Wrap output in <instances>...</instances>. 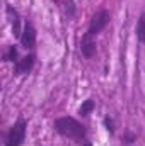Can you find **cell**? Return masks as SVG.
<instances>
[{
  "mask_svg": "<svg viewBox=\"0 0 145 146\" xmlns=\"http://www.w3.org/2000/svg\"><path fill=\"white\" fill-rule=\"evenodd\" d=\"M80 51L85 58H92L96 53V36H92L91 33H85L80 41Z\"/></svg>",
  "mask_w": 145,
  "mask_h": 146,
  "instance_id": "5b68a950",
  "label": "cell"
},
{
  "mask_svg": "<svg viewBox=\"0 0 145 146\" xmlns=\"http://www.w3.org/2000/svg\"><path fill=\"white\" fill-rule=\"evenodd\" d=\"M21 42L26 49H33L34 44H36V29L33 27V24L29 21L24 22V27H22V34H21Z\"/></svg>",
  "mask_w": 145,
  "mask_h": 146,
  "instance_id": "277c9868",
  "label": "cell"
},
{
  "mask_svg": "<svg viewBox=\"0 0 145 146\" xmlns=\"http://www.w3.org/2000/svg\"><path fill=\"white\" fill-rule=\"evenodd\" d=\"M104 122H106V126H108V129L111 131V133H113V127H111V121H109L108 117H106V119H104Z\"/></svg>",
  "mask_w": 145,
  "mask_h": 146,
  "instance_id": "8fae6325",
  "label": "cell"
},
{
  "mask_svg": "<svg viewBox=\"0 0 145 146\" xmlns=\"http://www.w3.org/2000/svg\"><path fill=\"white\" fill-rule=\"evenodd\" d=\"M7 14H9L10 22H12V31H14V34H15L17 37H21V34H22V29H21V17H19L17 10H15L12 5H7Z\"/></svg>",
  "mask_w": 145,
  "mask_h": 146,
  "instance_id": "52a82bcc",
  "label": "cell"
},
{
  "mask_svg": "<svg viewBox=\"0 0 145 146\" xmlns=\"http://www.w3.org/2000/svg\"><path fill=\"white\" fill-rule=\"evenodd\" d=\"M34 66V54H28L24 58H21L17 63H15V73L17 75H22V73H29Z\"/></svg>",
  "mask_w": 145,
  "mask_h": 146,
  "instance_id": "8992f818",
  "label": "cell"
},
{
  "mask_svg": "<svg viewBox=\"0 0 145 146\" xmlns=\"http://www.w3.org/2000/svg\"><path fill=\"white\" fill-rule=\"evenodd\" d=\"M53 127L56 129V133H60L62 136L68 138V139H73L75 143L84 146H91L89 139H87V131L85 127L73 117H60L55 121Z\"/></svg>",
  "mask_w": 145,
  "mask_h": 146,
  "instance_id": "6da1fadb",
  "label": "cell"
},
{
  "mask_svg": "<svg viewBox=\"0 0 145 146\" xmlns=\"http://www.w3.org/2000/svg\"><path fill=\"white\" fill-rule=\"evenodd\" d=\"M92 109H94V100H92V99H87V100L82 104V107L79 109V112H80V115H87V114L92 112Z\"/></svg>",
  "mask_w": 145,
  "mask_h": 146,
  "instance_id": "9c48e42d",
  "label": "cell"
},
{
  "mask_svg": "<svg viewBox=\"0 0 145 146\" xmlns=\"http://www.w3.org/2000/svg\"><path fill=\"white\" fill-rule=\"evenodd\" d=\"M26 127H28V122L21 117L12 127L10 131L7 133V139H5V145L7 146H21L26 139Z\"/></svg>",
  "mask_w": 145,
  "mask_h": 146,
  "instance_id": "7a4b0ae2",
  "label": "cell"
},
{
  "mask_svg": "<svg viewBox=\"0 0 145 146\" xmlns=\"http://www.w3.org/2000/svg\"><path fill=\"white\" fill-rule=\"evenodd\" d=\"M3 60H5V61H15V63H17V61H19V60H17V48H15V46H10V48H9V53L3 56Z\"/></svg>",
  "mask_w": 145,
  "mask_h": 146,
  "instance_id": "30bf717a",
  "label": "cell"
},
{
  "mask_svg": "<svg viewBox=\"0 0 145 146\" xmlns=\"http://www.w3.org/2000/svg\"><path fill=\"white\" fill-rule=\"evenodd\" d=\"M137 37L140 42H145V12L140 15L138 22H137Z\"/></svg>",
  "mask_w": 145,
  "mask_h": 146,
  "instance_id": "ba28073f",
  "label": "cell"
},
{
  "mask_svg": "<svg viewBox=\"0 0 145 146\" xmlns=\"http://www.w3.org/2000/svg\"><path fill=\"white\" fill-rule=\"evenodd\" d=\"M109 19H111V15H109L108 10H99V12H96L94 17H92V21H91V26H89V31H87V33H91L92 36H97V34L109 24Z\"/></svg>",
  "mask_w": 145,
  "mask_h": 146,
  "instance_id": "3957f363",
  "label": "cell"
}]
</instances>
